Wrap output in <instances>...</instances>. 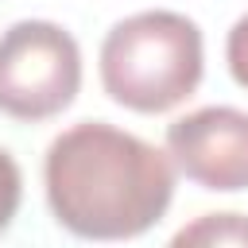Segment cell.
Returning <instances> with one entry per match:
<instances>
[{
    "label": "cell",
    "instance_id": "52a82bcc",
    "mask_svg": "<svg viewBox=\"0 0 248 248\" xmlns=\"http://www.w3.org/2000/svg\"><path fill=\"white\" fill-rule=\"evenodd\" d=\"M225 66L240 89H248V12L229 27L225 35Z\"/></svg>",
    "mask_w": 248,
    "mask_h": 248
},
{
    "label": "cell",
    "instance_id": "7a4b0ae2",
    "mask_svg": "<svg viewBox=\"0 0 248 248\" xmlns=\"http://www.w3.org/2000/svg\"><path fill=\"white\" fill-rule=\"evenodd\" d=\"M97 74L105 93L143 116L170 112L182 105L205 74L202 27L167 8L136 12L108 27L97 54Z\"/></svg>",
    "mask_w": 248,
    "mask_h": 248
},
{
    "label": "cell",
    "instance_id": "5b68a950",
    "mask_svg": "<svg viewBox=\"0 0 248 248\" xmlns=\"http://www.w3.org/2000/svg\"><path fill=\"white\" fill-rule=\"evenodd\" d=\"M167 248H248V213H202L186 221Z\"/></svg>",
    "mask_w": 248,
    "mask_h": 248
},
{
    "label": "cell",
    "instance_id": "277c9868",
    "mask_svg": "<svg viewBox=\"0 0 248 248\" xmlns=\"http://www.w3.org/2000/svg\"><path fill=\"white\" fill-rule=\"evenodd\" d=\"M170 163L202 190H248V112L232 105H205L167 128Z\"/></svg>",
    "mask_w": 248,
    "mask_h": 248
},
{
    "label": "cell",
    "instance_id": "3957f363",
    "mask_svg": "<svg viewBox=\"0 0 248 248\" xmlns=\"http://www.w3.org/2000/svg\"><path fill=\"white\" fill-rule=\"evenodd\" d=\"M81 89V46L50 19H19L0 31V112L12 120H50Z\"/></svg>",
    "mask_w": 248,
    "mask_h": 248
},
{
    "label": "cell",
    "instance_id": "8992f818",
    "mask_svg": "<svg viewBox=\"0 0 248 248\" xmlns=\"http://www.w3.org/2000/svg\"><path fill=\"white\" fill-rule=\"evenodd\" d=\"M19 198H23V174H19V163L0 147V232L12 225L16 209H19Z\"/></svg>",
    "mask_w": 248,
    "mask_h": 248
},
{
    "label": "cell",
    "instance_id": "6da1fadb",
    "mask_svg": "<svg viewBox=\"0 0 248 248\" xmlns=\"http://www.w3.org/2000/svg\"><path fill=\"white\" fill-rule=\"evenodd\" d=\"M46 205L81 240H132L163 221L174 198V163L155 143L81 120L58 132L43 159Z\"/></svg>",
    "mask_w": 248,
    "mask_h": 248
}]
</instances>
